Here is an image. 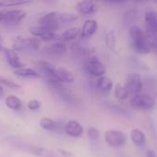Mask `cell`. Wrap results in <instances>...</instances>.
Segmentation results:
<instances>
[{"instance_id": "cell-1", "label": "cell", "mask_w": 157, "mask_h": 157, "mask_svg": "<svg viewBox=\"0 0 157 157\" xmlns=\"http://www.w3.org/2000/svg\"><path fill=\"white\" fill-rule=\"evenodd\" d=\"M132 47L139 54H148L152 52L144 31L139 26L133 25L129 29Z\"/></svg>"}, {"instance_id": "cell-2", "label": "cell", "mask_w": 157, "mask_h": 157, "mask_svg": "<svg viewBox=\"0 0 157 157\" xmlns=\"http://www.w3.org/2000/svg\"><path fill=\"white\" fill-rule=\"evenodd\" d=\"M145 36L152 51H155L157 46V13L155 10H148L144 14Z\"/></svg>"}, {"instance_id": "cell-3", "label": "cell", "mask_w": 157, "mask_h": 157, "mask_svg": "<svg viewBox=\"0 0 157 157\" xmlns=\"http://www.w3.org/2000/svg\"><path fill=\"white\" fill-rule=\"evenodd\" d=\"M40 45V40L38 38H24L22 36H17L12 44V50L15 52L24 50H38Z\"/></svg>"}, {"instance_id": "cell-4", "label": "cell", "mask_w": 157, "mask_h": 157, "mask_svg": "<svg viewBox=\"0 0 157 157\" xmlns=\"http://www.w3.org/2000/svg\"><path fill=\"white\" fill-rule=\"evenodd\" d=\"M131 104L132 107L140 109H153L155 106V99L149 94L140 93L132 96L131 99Z\"/></svg>"}, {"instance_id": "cell-5", "label": "cell", "mask_w": 157, "mask_h": 157, "mask_svg": "<svg viewBox=\"0 0 157 157\" xmlns=\"http://www.w3.org/2000/svg\"><path fill=\"white\" fill-rule=\"evenodd\" d=\"M124 86L128 90L129 95L131 94L132 96H134V95L142 93L143 88H144V83L140 75L137 73H131L127 76Z\"/></svg>"}, {"instance_id": "cell-6", "label": "cell", "mask_w": 157, "mask_h": 157, "mask_svg": "<svg viewBox=\"0 0 157 157\" xmlns=\"http://www.w3.org/2000/svg\"><path fill=\"white\" fill-rule=\"evenodd\" d=\"M105 141L106 143L112 147H123L126 144L127 138L126 135L118 130H109L105 132Z\"/></svg>"}, {"instance_id": "cell-7", "label": "cell", "mask_w": 157, "mask_h": 157, "mask_svg": "<svg viewBox=\"0 0 157 157\" xmlns=\"http://www.w3.org/2000/svg\"><path fill=\"white\" fill-rule=\"evenodd\" d=\"M86 69L87 71L93 75L94 76H103L106 74V66L104 65V63L99 60V58H98L97 56H92L90 57L87 62H86Z\"/></svg>"}, {"instance_id": "cell-8", "label": "cell", "mask_w": 157, "mask_h": 157, "mask_svg": "<svg viewBox=\"0 0 157 157\" xmlns=\"http://www.w3.org/2000/svg\"><path fill=\"white\" fill-rule=\"evenodd\" d=\"M40 26H42L50 30H56L59 28L58 21V12H49L42 17H40L38 20Z\"/></svg>"}, {"instance_id": "cell-9", "label": "cell", "mask_w": 157, "mask_h": 157, "mask_svg": "<svg viewBox=\"0 0 157 157\" xmlns=\"http://www.w3.org/2000/svg\"><path fill=\"white\" fill-rule=\"evenodd\" d=\"M2 51L4 52L6 62L10 67L14 68L15 70L25 67V64L20 61L17 53L15 51H13L12 49H9V48H4V47H3Z\"/></svg>"}, {"instance_id": "cell-10", "label": "cell", "mask_w": 157, "mask_h": 157, "mask_svg": "<svg viewBox=\"0 0 157 157\" xmlns=\"http://www.w3.org/2000/svg\"><path fill=\"white\" fill-rule=\"evenodd\" d=\"M75 9L82 15L89 16L95 14L98 10V5L93 1H79L75 4Z\"/></svg>"}, {"instance_id": "cell-11", "label": "cell", "mask_w": 157, "mask_h": 157, "mask_svg": "<svg viewBox=\"0 0 157 157\" xmlns=\"http://www.w3.org/2000/svg\"><path fill=\"white\" fill-rule=\"evenodd\" d=\"M64 131L66 134L74 138H79L84 134V128L83 126L75 120H70L66 122L64 126Z\"/></svg>"}, {"instance_id": "cell-12", "label": "cell", "mask_w": 157, "mask_h": 157, "mask_svg": "<svg viewBox=\"0 0 157 157\" xmlns=\"http://www.w3.org/2000/svg\"><path fill=\"white\" fill-rule=\"evenodd\" d=\"M27 13L22 9H13L6 12L4 21L9 25H16L19 23L25 17Z\"/></svg>"}, {"instance_id": "cell-13", "label": "cell", "mask_w": 157, "mask_h": 157, "mask_svg": "<svg viewBox=\"0 0 157 157\" xmlns=\"http://www.w3.org/2000/svg\"><path fill=\"white\" fill-rule=\"evenodd\" d=\"M98 26V25L97 20H95V19H88V20H86L84 23L82 29H80L81 36L84 37V38H90V37H92L95 34V32L97 31Z\"/></svg>"}, {"instance_id": "cell-14", "label": "cell", "mask_w": 157, "mask_h": 157, "mask_svg": "<svg viewBox=\"0 0 157 157\" xmlns=\"http://www.w3.org/2000/svg\"><path fill=\"white\" fill-rule=\"evenodd\" d=\"M55 78L58 82H63V83H73L75 81V75L74 74L69 71L68 69L64 67H56L55 72Z\"/></svg>"}, {"instance_id": "cell-15", "label": "cell", "mask_w": 157, "mask_h": 157, "mask_svg": "<svg viewBox=\"0 0 157 157\" xmlns=\"http://www.w3.org/2000/svg\"><path fill=\"white\" fill-rule=\"evenodd\" d=\"M48 53L54 55V56H61L66 53L67 47L64 42L63 41H56L46 48Z\"/></svg>"}, {"instance_id": "cell-16", "label": "cell", "mask_w": 157, "mask_h": 157, "mask_svg": "<svg viewBox=\"0 0 157 157\" xmlns=\"http://www.w3.org/2000/svg\"><path fill=\"white\" fill-rule=\"evenodd\" d=\"M14 74L23 78H39L40 76L39 72H37L32 68H28V67H22L20 69H17L15 70Z\"/></svg>"}, {"instance_id": "cell-17", "label": "cell", "mask_w": 157, "mask_h": 157, "mask_svg": "<svg viewBox=\"0 0 157 157\" xmlns=\"http://www.w3.org/2000/svg\"><path fill=\"white\" fill-rule=\"evenodd\" d=\"M131 140L137 146H144L146 144V137L144 133L139 129H133L131 132Z\"/></svg>"}, {"instance_id": "cell-18", "label": "cell", "mask_w": 157, "mask_h": 157, "mask_svg": "<svg viewBox=\"0 0 157 157\" xmlns=\"http://www.w3.org/2000/svg\"><path fill=\"white\" fill-rule=\"evenodd\" d=\"M5 103L8 109H13V110H18L22 106L21 99L16 96H13V95L7 96L5 99Z\"/></svg>"}, {"instance_id": "cell-19", "label": "cell", "mask_w": 157, "mask_h": 157, "mask_svg": "<svg viewBox=\"0 0 157 157\" xmlns=\"http://www.w3.org/2000/svg\"><path fill=\"white\" fill-rule=\"evenodd\" d=\"M97 84H98V88L102 91H105V92L110 91L113 87V81L106 75L98 77Z\"/></svg>"}, {"instance_id": "cell-20", "label": "cell", "mask_w": 157, "mask_h": 157, "mask_svg": "<svg viewBox=\"0 0 157 157\" xmlns=\"http://www.w3.org/2000/svg\"><path fill=\"white\" fill-rule=\"evenodd\" d=\"M79 34H80V29L77 27H74V28H70V29H66L65 31H63L61 34L60 39L63 40L68 41V40H75Z\"/></svg>"}, {"instance_id": "cell-21", "label": "cell", "mask_w": 157, "mask_h": 157, "mask_svg": "<svg viewBox=\"0 0 157 157\" xmlns=\"http://www.w3.org/2000/svg\"><path fill=\"white\" fill-rule=\"evenodd\" d=\"M78 19V16L75 13H68V12H62L58 13V21L62 24L72 23Z\"/></svg>"}, {"instance_id": "cell-22", "label": "cell", "mask_w": 157, "mask_h": 157, "mask_svg": "<svg viewBox=\"0 0 157 157\" xmlns=\"http://www.w3.org/2000/svg\"><path fill=\"white\" fill-rule=\"evenodd\" d=\"M31 151L33 154L40 157H60L59 155H55L53 152L40 147H31Z\"/></svg>"}, {"instance_id": "cell-23", "label": "cell", "mask_w": 157, "mask_h": 157, "mask_svg": "<svg viewBox=\"0 0 157 157\" xmlns=\"http://www.w3.org/2000/svg\"><path fill=\"white\" fill-rule=\"evenodd\" d=\"M40 127L45 130V131H54L56 129V122L54 121H52V119L50 118H46V117H43L41 118L40 121Z\"/></svg>"}, {"instance_id": "cell-24", "label": "cell", "mask_w": 157, "mask_h": 157, "mask_svg": "<svg viewBox=\"0 0 157 157\" xmlns=\"http://www.w3.org/2000/svg\"><path fill=\"white\" fill-rule=\"evenodd\" d=\"M114 94L116 96L117 98L119 99H126L129 97V93L128 90L126 89V87L121 84L116 85L115 89H114Z\"/></svg>"}, {"instance_id": "cell-25", "label": "cell", "mask_w": 157, "mask_h": 157, "mask_svg": "<svg viewBox=\"0 0 157 157\" xmlns=\"http://www.w3.org/2000/svg\"><path fill=\"white\" fill-rule=\"evenodd\" d=\"M29 32L33 35V36H35V38L36 37H42L45 33H47L50 29H46V28H44V27H42V26H33V27H30L29 28Z\"/></svg>"}, {"instance_id": "cell-26", "label": "cell", "mask_w": 157, "mask_h": 157, "mask_svg": "<svg viewBox=\"0 0 157 157\" xmlns=\"http://www.w3.org/2000/svg\"><path fill=\"white\" fill-rule=\"evenodd\" d=\"M1 84L5 85L6 86H7L9 88H12V89H18L20 87V85H18L15 81L8 79L6 77H3V76H0V85Z\"/></svg>"}, {"instance_id": "cell-27", "label": "cell", "mask_w": 157, "mask_h": 157, "mask_svg": "<svg viewBox=\"0 0 157 157\" xmlns=\"http://www.w3.org/2000/svg\"><path fill=\"white\" fill-rule=\"evenodd\" d=\"M138 11L136 8H132V9H130L129 11H127L124 15V21H126V23H131L132 22L136 17L138 16Z\"/></svg>"}, {"instance_id": "cell-28", "label": "cell", "mask_w": 157, "mask_h": 157, "mask_svg": "<svg viewBox=\"0 0 157 157\" xmlns=\"http://www.w3.org/2000/svg\"><path fill=\"white\" fill-rule=\"evenodd\" d=\"M87 136L90 140H98L100 136L99 130L96 127H90L87 130Z\"/></svg>"}, {"instance_id": "cell-29", "label": "cell", "mask_w": 157, "mask_h": 157, "mask_svg": "<svg viewBox=\"0 0 157 157\" xmlns=\"http://www.w3.org/2000/svg\"><path fill=\"white\" fill-rule=\"evenodd\" d=\"M106 42H107V45H108L111 50H114V48H115V43H116V40H115V35H114L113 32H109V33L107 34Z\"/></svg>"}, {"instance_id": "cell-30", "label": "cell", "mask_w": 157, "mask_h": 157, "mask_svg": "<svg viewBox=\"0 0 157 157\" xmlns=\"http://www.w3.org/2000/svg\"><path fill=\"white\" fill-rule=\"evenodd\" d=\"M40 107H41V103L37 99H31L28 102V108L30 110H38L40 109Z\"/></svg>"}, {"instance_id": "cell-31", "label": "cell", "mask_w": 157, "mask_h": 157, "mask_svg": "<svg viewBox=\"0 0 157 157\" xmlns=\"http://www.w3.org/2000/svg\"><path fill=\"white\" fill-rule=\"evenodd\" d=\"M55 37H56V35H55V33H54V31H52V30H49L47 33H45L40 39L43 40V41H51V40H54L55 39Z\"/></svg>"}, {"instance_id": "cell-32", "label": "cell", "mask_w": 157, "mask_h": 157, "mask_svg": "<svg viewBox=\"0 0 157 157\" xmlns=\"http://www.w3.org/2000/svg\"><path fill=\"white\" fill-rule=\"evenodd\" d=\"M29 3V1H21V0H17V1H10V2H4V6H21L24 4Z\"/></svg>"}, {"instance_id": "cell-33", "label": "cell", "mask_w": 157, "mask_h": 157, "mask_svg": "<svg viewBox=\"0 0 157 157\" xmlns=\"http://www.w3.org/2000/svg\"><path fill=\"white\" fill-rule=\"evenodd\" d=\"M57 152L59 154V156L61 157H76L72 152L64 150V149H58Z\"/></svg>"}, {"instance_id": "cell-34", "label": "cell", "mask_w": 157, "mask_h": 157, "mask_svg": "<svg viewBox=\"0 0 157 157\" xmlns=\"http://www.w3.org/2000/svg\"><path fill=\"white\" fill-rule=\"evenodd\" d=\"M146 157H156L155 152L153 149L148 150V151H147V153H146Z\"/></svg>"}, {"instance_id": "cell-35", "label": "cell", "mask_w": 157, "mask_h": 157, "mask_svg": "<svg viewBox=\"0 0 157 157\" xmlns=\"http://www.w3.org/2000/svg\"><path fill=\"white\" fill-rule=\"evenodd\" d=\"M5 14H6V11L0 10V22L4 20V17H5Z\"/></svg>"}, {"instance_id": "cell-36", "label": "cell", "mask_w": 157, "mask_h": 157, "mask_svg": "<svg viewBox=\"0 0 157 157\" xmlns=\"http://www.w3.org/2000/svg\"><path fill=\"white\" fill-rule=\"evenodd\" d=\"M4 93H5V91H4V88H3L2 85H0V98H2V97L4 96Z\"/></svg>"}, {"instance_id": "cell-37", "label": "cell", "mask_w": 157, "mask_h": 157, "mask_svg": "<svg viewBox=\"0 0 157 157\" xmlns=\"http://www.w3.org/2000/svg\"><path fill=\"white\" fill-rule=\"evenodd\" d=\"M3 6H4V2L3 1H0V7Z\"/></svg>"}, {"instance_id": "cell-38", "label": "cell", "mask_w": 157, "mask_h": 157, "mask_svg": "<svg viewBox=\"0 0 157 157\" xmlns=\"http://www.w3.org/2000/svg\"><path fill=\"white\" fill-rule=\"evenodd\" d=\"M2 49H3V47H2V46L0 45V51H2Z\"/></svg>"}]
</instances>
